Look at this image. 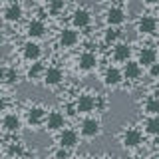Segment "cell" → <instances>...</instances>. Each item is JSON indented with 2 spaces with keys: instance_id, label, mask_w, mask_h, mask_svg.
<instances>
[{
  "instance_id": "obj_3",
  "label": "cell",
  "mask_w": 159,
  "mask_h": 159,
  "mask_svg": "<svg viewBox=\"0 0 159 159\" xmlns=\"http://www.w3.org/2000/svg\"><path fill=\"white\" fill-rule=\"evenodd\" d=\"M42 76H44L46 86H58V84L64 80V74H62V70H60V68H48V70H44Z\"/></svg>"
},
{
  "instance_id": "obj_20",
  "label": "cell",
  "mask_w": 159,
  "mask_h": 159,
  "mask_svg": "<svg viewBox=\"0 0 159 159\" xmlns=\"http://www.w3.org/2000/svg\"><path fill=\"white\" fill-rule=\"evenodd\" d=\"M2 127L6 129V131H16V129L20 127V119L10 113V116H6V117L2 119Z\"/></svg>"
},
{
  "instance_id": "obj_33",
  "label": "cell",
  "mask_w": 159,
  "mask_h": 159,
  "mask_svg": "<svg viewBox=\"0 0 159 159\" xmlns=\"http://www.w3.org/2000/svg\"><path fill=\"white\" fill-rule=\"evenodd\" d=\"M2 40H4V36H2V32H0V44H2Z\"/></svg>"
},
{
  "instance_id": "obj_34",
  "label": "cell",
  "mask_w": 159,
  "mask_h": 159,
  "mask_svg": "<svg viewBox=\"0 0 159 159\" xmlns=\"http://www.w3.org/2000/svg\"><path fill=\"white\" fill-rule=\"evenodd\" d=\"M14 159H20V157H14Z\"/></svg>"
},
{
  "instance_id": "obj_17",
  "label": "cell",
  "mask_w": 159,
  "mask_h": 159,
  "mask_svg": "<svg viewBox=\"0 0 159 159\" xmlns=\"http://www.w3.org/2000/svg\"><path fill=\"white\" fill-rule=\"evenodd\" d=\"M76 42H78V32H74V30H64V32L60 34V44H62L64 48L74 46Z\"/></svg>"
},
{
  "instance_id": "obj_32",
  "label": "cell",
  "mask_w": 159,
  "mask_h": 159,
  "mask_svg": "<svg viewBox=\"0 0 159 159\" xmlns=\"http://www.w3.org/2000/svg\"><path fill=\"white\" fill-rule=\"evenodd\" d=\"M6 2H8V4H14V2H18V0H6Z\"/></svg>"
},
{
  "instance_id": "obj_6",
  "label": "cell",
  "mask_w": 159,
  "mask_h": 159,
  "mask_svg": "<svg viewBox=\"0 0 159 159\" xmlns=\"http://www.w3.org/2000/svg\"><path fill=\"white\" fill-rule=\"evenodd\" d=\"M123 145L125 147H137L139 143H141V133L137 131V129H127L125 133H123Z\"/></svg>"
},
{
  "instance_id": "obj_22",
  "label": "cell",
  "mask_w": 159,
  "mask_h": 159,
  "mask_svg": "<svg viewBox=\"0 0 159 159\" xmlns=\"http://www.w3.org/2000/svg\"><path fill=\"white\" fill-rule=\"evenodd\" d=\"M145 111L149 113V116H157V113H159V99H157V98H149V99H147Z\"/></svg>"
},
{
  "instance_id": "obj_9",
  "label": "cell",
  "mask_w": 159,
  "mask_h": 159,
  "mask_svg": "<svg viewBox=\"0 0 159 159\" xmlns=\"http://www.w3.org/2000/svg\"><path fill=\"white\" fill-rule=\"evenodd\" d=\"M139 74H141V66H139L137 62H129V60H127V64L123 66L121 76H125L127 80H137Z\"/></svg>"
},
{
  "instance_id": "obj_14",
  "label": "cell",
  "mask_w": 159,
  "mask_h": 159,
  "mask_svg": "<svg viewBox=\"0 0 159 159\" xmlns=\"http://www.w3.org/2000/svg\"><path fill=\"white\" fill-rule=\"evenodd\" d=\"M103 82H106V86H117L121 82V72L117 68H107L106 76H103Z\"/></svg>"
},
{
  "instance_id": "obj_11",
  "label": "cell",
  "mask_w": 159,
  "mask_h": 159,
  "mask_svg": "<svg viewBox=\"0 0 159 159\" xmlns=\"http://www.w3.org/2000/svg\"><path fill=\"white\" fill-rule=\"evenodd\" d=\"M123 16H125V14H123L121 8H109L107 14H106V20H107L109 26H117V24L123 22Z\"/></svg>"
},
{
  "instance_id": "obj_30",
  "label": "cell",
  "mask_w": 159,
  "mask_h": 159,
  "mask_svg": "<svg viewBox=\"0 0 159 159\" xmlns=\"http://www.w3.org/2000/svg\"><path fill=\"white\" fill-rule=\"evenodd\" d=\"M2 80H4V68L0 66V82H2Z\"/></svg>"
},
{
  "instance_id": "obj_16",
  "label": "cell",
  "mask_w": 159,
  "mask_h": 159,
  "mask_svg": "<svg viewBox=\"0 0 159 159\" xmlns=\"http://www.w3.org/2000/svg\"><path fill=\"white\" fill-rule=\"evenodd\" d=\"M4 18L8 20V22H16V20L22 18V6H20L18 2L10 4V6L6 8V12H4Z\"/></svg>"
},
{
  "instance_id": "obj_18",
  "label": "cell",
  "mask_w": 159,
  "mask_h": 159,
  "mask_svg": "<svg viewBox=\"0 0 159 159\" xmlns=\"http://www.w3.org/2000/svg\"><path fill=\"white\" fill-rule=\"evenodd\" d=\"M93 66H96V56H93L92 52H84L82 56H80V70L89 72Z\"/></svg>"
},
{
  "instance_id": "obj_35",
  "label": "cell",
  "mask_w": 159,
  "mask_h": 159,
  "mask_svg": "<svg viewBox=\"0 0 159 159\" xmlns=\"http://www.w3.org/2000/svg\"><path fill=\"white\" fill-rule=\"evenodd\" d=\"M0 2H2V0H0Z\"/></svg>"
},
{
  "instance_id": "obj_26",
  "label": "cell",
  "mask_w": 159,
  "mask_h": 159,
  "mask_svg": "<svg viewBox=\"0 0 159 159\" xmlns=\"http://www.w3.org/2000/svg\"><path fill=\"white\" fill-rule=\"evenodd\" d=\"M4 80H6L8 84H14V82H16V80H18V74L14 72V70H8V72H6V70H4Z\"/></svg>"
},
{
  "instance_id": "obj_4",
  "label": "cell",
  "mask_w": 159,
  "mask_h": 159,
  "mask_svg": "<svg viewBox=\"0 0 159 159\" xmlns=\"http://www.w3.org/2000/svg\"><path fill=\"white\" fill-rule=\"evenodd\" d=\"M93 107H96V99H93V96H89V93L80 96L78 103H76V111H80V113H89Z\"/></svg>"
},
{
  "instance_id": "obj_12",
  "label": "cell",
  "mask_w": 159,
  "mask_h": 159,
  "mask_svg": "<svg viewBox=\"0 0 159 159\" xmlns=\"http://www.w3.org/2000/svg\"><path fill=\"white\" fill-rule=\"evenodd\" d=\"M40 54H42V50H40L38 44H34V42L24 44V58H26V60H30V62H36V60L40 58Z\"/></svg>"
},
{
  "instance_id": "obj_10",
  "label": "cell",
  "mask_w": 159,
  "mask_h": 159,
  "mask_svg": "<svg viewBox=\"0 0 159 159\" xmlns=\"http://www.w3.org/2000/svg\"><path fill=\"white\" fill-rule=\"evenodd\" d=\"M72 24L76 28H84V26H88L89 24V12L88 10H76V12H74V16H72Z\"/></svg>"
},
{
  "instance_id": "obj_23",
  "label": "cell",
  "mask_w": 159,
  "mask_h": 159,
  "mask_svg": "<svg viewBox=\"0 0 159 159\" xmlns=\"http://www.w3.org/2000/svg\"><path fill=\"white\" fill-rule=\"evenodd\" d=\"M42 74H44V66H42L40 62H34L32 68L28 70V78H30V80H36V78L42 76Z\"/></svg>"
},
{
  "instance_id": "obj_21",
  "label": "cell",
  "mask_w": 159,
  "mask_h": 159,
  "mask_svg": "<svg viewBox=\"0 0 159 159\" xmlns=\"http://www.w3.org/2000/svg\"><path fill=\"white\" fill-rule=\"evenodd\" d=\"M145 131L149 133V135H157V133H159V117L157 116H153L151 119H147Z\"/></svg>"
},
{
  "instance_id": "obj_29",
  "label": "cell",
  "mask_w": 159,
  "mask_h": 159,
  "mask_svg": "<svg viewBox=\"0 0 159 159\" xmlns=\"http://www.w3.org/2000/svg\"><path fill=\"white\" fill-rule=\"evenodd\" d=\"M143 2H145V4H147V6H153V4H155V2H157V0H143Z\"/></svg>"
},
{
  "instance_id": "obj_19",
  "label": "cell",
  "mask_w": 159,
  "mask_h": 159,
  "mask_svg": "<svg viewBox=\"0 0 159 159\" xmlns=\"http://www.w3.org/2000/svg\"><path fill=\"white\" fill-rule=\"evenodd\" d=\"M44 32H46V26H44V22H40V20H34V22H30L28 26V34L32 38H40L44 36Z\"/></svg>"
},
{
  "instance_id": "obj_25",
  "label": "cell",
  "mask_w": 159,
  "mask_h": 159,
  "mask_svg": "<svg viewBox=\"0 0 159 159\" xmlns=\"http://www.w3.org/2000/svg\"><path fill=\"white\" fill-rule=\"evenodd\" d=\"M103 40H106V44H113V42L117 40V30H116V28H107Z\"/></svg>"
},
{
  "instance_id": "obj_31",
  "label": "cell",
  "mask_w": 159,
  "mask_h": 159,
  "mask_svg": "<svg viewBox=\"0 0 159 159\" xmlns=\"http://www.w3.org/2000/svg\"><path fill=\"white\" fill-rule=\"evenodd\" d=\"M4 107H6V103H4L2 99H0V111H4Z\"/></svg>"
},
{
  "instance_id": "obj_28",
  "label": "cell",
  "mask_w": 159,
  "mask_h": 159,
  "mask_svg": "<svg viewBox=\"0 0 159 159\" xmlns=\"http://www.w3.org/2000/svg\"><path fill=\"white\" fill-rule=\"evenodd\" d=\"M149 74H151V78H157V76H159V64L153 62V64H151V70H149Z\"/></svg>"
},
{
  "instance_id": "obj_27",
  "label": "cell",
  "mask_w": 159,
  "mask_h": 159,
  "mask_svg": "<svg viewBox=\"0 0 159 159\" xmlns=\"http://www.w3.org/2000/svg\"><path fill=\"white\" fill-rule=\"evenodd\" d=\"M54 157H56V159H68V149L66 147H60Z\"/></svg>"
},
{
  "instance_id": "obj_8",
  "label": "cell",
  "mask_w": 159,
  "mask_h": 159,
  "mask_svg": "<svg viewBox=\"0 0 159 159\" xmlns=\"http://www.w3.org/2000/svg\"><path fill=\"white\" fill-rule=\"evenodd\" d=\"M155 60H157V52H155V50H153V48H143L141 52H139L137 64H139V66H141V64H143V66H151Z\"/></svg>"
},
{
  "instance_id": "obj_15",
  "label": "cell",
  "mask_w": 159,
  "mask_h": 159,
  "mask_svg": "<svg viewBox=\"0 0 159 159\" xmlns=\"http://www.w3.org/2000/svg\"><path fill=\"white\" fill-rule=\"evenodd\" d=\"M129 56H131V48H129L127 44H117V46L113 48V58H116L117 62H127Z\"/></svg>"
},
{
  "instance_id": "obj_2",
  "label": "cell",
  "mask_w": 159,
  "mask_h": 159,
  "mask_svg": "<svg viewBox=\"0 0 159 159\" xmlns=\"http://www.w3.org/2000/svg\"><path fill=\"white\" fill-rule=\"evenodd\" d=\"M157 30V20L153 16H143L137 22V32L139 34H153Z\"/></svg>"
},
{
  "instance_id": "obj_1",
  "label": "cell",
  "mask_w": 159,
  "mask_h": 159,
  "mask_svg": "<svg viewBox=\"0 0 159 159\" xmlns=\"http://www.w3.org/2000/svg\"><path fill=\"white\" fill-rule=\"evenodd\" d=\"M58 143H60V147H66V149L76 147L78 145V133L74 129H64L58 137Z\"/></svg>"
},
{
  "instance_id": "obj_7",
  "label": "cell",
  "mask_w": 159,
  "mask_h": 159,
  "mask_svg": "<svg viewBox=\"0 0 159 159\" xmlns=\"http://www.w3.org/2000/svg\"><path fill=\"white\" fill-rule=\"evenodd\" d=\"M99 133V123L96 119H86L82 123V135L84 137H96Z\"/></svg>"
},
{
  "instance_id": "obj_5",
  "label": "cell",
  "mask_w": 159,
  "mask_h": 159,
  "mask_svg": "<svg viewBox=\"0 0 159 159\" xmlns=\"http://www.w3.org/2000/svg\"><path fill=\"white\" fill-rule=\"evenodd\" d=\"M46 125H48V129L50 131H56V129H60V127H64V116L60 111H52V113H48L46 117Z\"/></svg>"
},
{
  "instance_id": "obj_13",
  "label": "cell",
  "mask_w": 159,
  "mask_h": 159,
  "mask_svg": "<svg viewBox=\"0 0 159 159\" xmlns=\"http://www.w3.org/2000/svg\"><path fill=\"white\" fill-rule=\"evenodd\" d=\"M44 117H46V109H42V107H32L28 111V123L30 125H40L44 121Z\"/></svg>"
},
{
  "instance_id": "obj_24",
  "label": "cell",
  "mask_w": 159,
  "mask_h": 159,
  "mask_svg": "<svg viewBox=\"0 0 159 159\" xmlns=\"http://www.w3.org/2000/svg\"><path fill=\"white\" fill-rule=\"evenodd\" d=\"M50 14H54V16H58L60 12L64 10V0H52V4H50Z\"/></svg>"
}]
</instances>
